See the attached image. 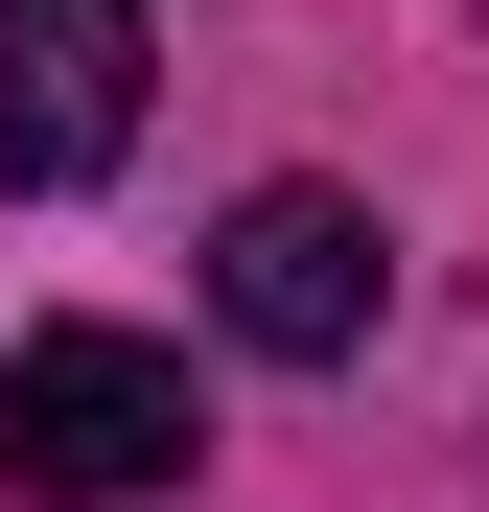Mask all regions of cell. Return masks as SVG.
<instances>
[{
	"mask_svg": "<svg viewBox=\"0 0 489 512\" xmlns=\"http://www.w3.org/2000/svg\"><path fill=\"white\" fill-rule=\"evenodd\" d=\"M210 303H233V350H280V373H350L373 350V303H396V233L350 187H233L210 233Z\"/></svg>",
	"mask_w": 489,
	"mask_h": 512,
	"instance_id": "obj_2",
	"label": "cell"
},
{
	"mask_svg": "<svg viewBox=\"0 0 489 512\" xmlns=\"http://www.w3.org/2000/svg\"><path fill=\"white\" fill-rule=\"evenodd\" d=\"M187 350H140V326H24L0 350V489L47 512H117V489H187Z\"/></svg>",
	"mask_w": 489,
	"mask_h": 512,
	"instance_id": "obj_1",
	"label": "cell"
},
{
	"mask_svg": "<svg viewBox=\"0 0 489 512\" xmlns=\"http://www.w3.org/2000/svg\"><path fill=\"white\" fill-rule=\"evenodd\" d=\"M140 140V0H0V187H94Z\"/></svg>",
	"mask_w": 489,
	"mask_h": 512,
	"instance_id": "obj_3",
	"label": "cell"
}]
</instances>
